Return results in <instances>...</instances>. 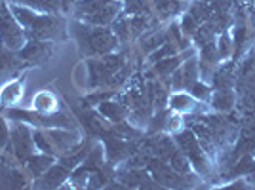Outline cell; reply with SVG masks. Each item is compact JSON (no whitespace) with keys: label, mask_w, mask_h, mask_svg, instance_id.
Instances as JSON below:
<instances>
[{"label":"cell","mask_w":255,"mask_h":190,"mask_svg":"<svg viewBox=\"0 0 255 190\" xmlns=\"http://www.w3.org/2000/svg\"><path fill=\"white\" fill-rule=\"evenodd\" d=\"M76 36L80 48L84 50L86 55H105L117 48V36L107 29H88V27H78Z\"/></svg>","instance_id":"cell-1"},{"label":"cell","mask_w":255,"mask_h":190,"mask_svg":"<svg viewBox=\"0 0 255 190\" xmlns=\"http://www.w3.org/2000/svg\"><path fill=\"white\" fill-rule=\"evenodd\" d=\"M13 13L17 15V19L23 27L27 29L31 38L36 40H48L52 38L55 31H57V21L50 17V15H34L31 11L23 10V8H13Z\"/></svg>","instance_id":"cell-2"},{"label":"cell","mask_w":255,"mask_h":190,"mask_svg":"<svg viewBox=\"0 0 255 190\" xmlns=\"http://www.w3.org/2000/svg\"><path fill=\"white\" fill-rule=\"evenodd\" d=\"M175 143L179 145L183 154L189 158V162L198 171H206L208 169V160H206V154H204V148L194 131H181V133H177L175 135Z\"/></svg>","instance_id":"cell-3"},{"label":"cell","mask_w":255,"mask_h":190,"mask_svg":"<svg viewBox=\"0 0 255 190\" xmlns=\"http://www.w3.org/2000/svg\"><path fill=\"white\" fill-rule=\"evenodd\" d=\"M88 67H90L92 86L109 84L111 78H113V74L120 71L122 59H120V55H105L101 59H90Z\"/></svg>","instance_id":"cell-4"},{"label":"cell","mask_w":255,"mask_h":190,"mask_svg":"<svg viewBox=\"0 0 255 190\" xmlns=\"http://www.w3.org/2000/svg\"><path fill=\"white\" fill-rule=\"evenodd\" d=\"M0 34H2V40L4 44L15 50V48H21L23 44V34L17 27V23L13 21L11 13L6 10V6L0 4Z\"/></svg>","instance_id":"cell-5"},{"label":"cell","mask_w":255,"mask_h":190,"mask_svg":"<svg viewBox=\"0 0 255 190\" xmlns=\"http://www.w3.org/2000/svg\"><path fill=\"white\" fill-rule=\"evenodd\" d=\"M149 169L152 177L156 179V183L164 185V187H177L181 183V173H177L171 166H166L160 160H150Z\"/></svg>","instance_id":"cell-6"},{"label":"cell","mask_w":255,"mask_h":190,"mask_svg":"<svg viewBox=\"0 0 255 190\" xmlns=\"http://www.w3.org/2000/svg\"><path fill=\"white\" fill-rule=\"evenodd\" d=\"M118 8H120L118 2H109L105 8H101V10L96 11V13H92V15H86L82 19L88 23H92V25H97V27H103V25H109V23L117 17Z\"/></svg>","instance_id":"cell-7"},{"label":"cell","mask_w":255,"mask_h":190,"mask_svg":"<svg viewBox=\"0 0 255 190\" xmlns=\"http://www.w3.org/2000/svg\"><path fill=\"white\" fill-rule=\"evenodd\" d=\"M52 55V44L50 42H31L21 50L23 59L29 61H44Z\"/></svg>","instance_id":"cell-8"},{"label":"cell","mask_w":255,"mask_h":190,"mask_svg":"<svg viewBox=\"0 0 255 190\" xmlns=\"http://www.w3.org/2000/svg\"><path fill=\"white\" fill-rule=\"evenodd\" d=\"M13 145L17 148V156L19 158H29V154L32 152V143L27 127H17L13 131Z\"/></svg>","instance_id":"cell-9"},{"label":"cell","mask_w":255,"mask_h":190,"mask_svg":"<svg viewBox=\"0 0 255 190\" xmlns=\"http://www.w3.org/2000/svg\"><path fill=\"white\" fill-rule=\"evenodd\" d=\"M173 82L177 88H191L194 84V78H196V63L194 61H189V63H185L183 69H175L173 71Z\"/></svg>","instance_id":"cell-10"},{"label":"cell","mask_w":255,"mask_h":190,"mask_svg":"<svg viewBox=\"0 0 255 190\" xmlns=\"http://www.w3.org/2000/svg\"><path fill=\"white\" fill-rule=\"evenodd\" d=\"M234 105V94L229 90V88H219L217 94L213 95V108L221 110V112H227L231 110Z\"/></svg>","instance_id":"cell-11"},{"label":"cell","mask_w":255,"mask_h":190,"mask_svg":"<svg viewBox=\"0 0 255 190\" xmlns=\"http://www.w3.org/2000/svg\"><path fill=\"white\" fill-rule=\"evenodd\" d=\"M149 150L150 152H154L158 158H166V156H171V152L175 150V147H173L171 139L160 135V137L152 139V141L149 143Z\"/></svg>","instance_id":"cell-12"},{"label":"cell","mask_w":255,"mask_h":190,"mask_svg":"<svg viewBox=\"0 0 255 190\" xmlns=\"http://www.w3.org/2000/svg\"><path fill=\"white\" fill-rule=\"evenodd\" d=\"M109 2H113V0H78L76 11H78L80 17H86V15H92L101 8H105Z\"/></svg>","instance_id":"cell-13"},{"label":"cell","mask_w":255,"mask_h":190,"mask_svg":"<svg viewBox=\"0 0 255 190\" xmlns=\"http://www.w3.org/2000/svg\"><path fill=\"white\" fill-rule=\"evenodd\" d=\"M99 112L109 118V120H113V122H120L122 118L126 116V108L122 105H118V103H113V101L103 103L99 106Z\"/></svg>","instance_id":"cell-14"},{"label":"cell","mask_w":255,"mask_h":190,"mask_svg":"<svg viewBox=\"0 0 255 190\" xmlns=\"http://www.w3.org/2000/svg\"><path fill=\"white\" fill-rule=\"evenodd\" d=\"M170 105H171V108L177 110V112H189V110L194 108V99H192L189 94H175V95H171Z\"/></svg>","instance_id":"cell-15"},{"label":"cell","mask_w":255,"mask_h":190,"mask_svg":"<svg viewBox=\"0 0 255 190\" xmlns=\"http://www.w3.org/2000/svg\"><path fill=\"white\" fill-rule=\"evenodd\" d=\"M156 11H158L160 17H171V15L181 11V0H158Z\"/></svg>","instance_id":"cell-16"},{"label":"cell","mask_w":255,"mask_h":190,"mask_svg":"<svg viewBox=\"0 0 255 190\" xmlns=\"http://www.w3.org/2000/svg\"><path fill=\"white\" fill-rule=\"evenodd\" d=\"M170 166L177 173H187L191 169V164H189V158L183 154V150H173L170 156Z\"/></svg>","instance_id":"cell-17"},{"label":"cell","mask_w":255,"mask_h":190,"mask_svg":"<svg viewBox=\"0 0 255 190\" xmlns=\"http://www.w3.org/2000/svg\"><path fill=\"white\" fill-rule=\"evenodd\" d=\"M65 179H67L65 169L61 168V166H55V168L48 169V173L44 175V185H46V187H57V185H61Z\"/></svg>","instance_id":"cell-18"},{"label":"cell","mask_w":255,"mask_h":190,"mask_svg":"<svg viewBox=\"0 0 255 190\" xmlns=\"http://www.w3.org/2000/svg\"><path fill=\"white\" fill-rule=\"evenodd\" d=\"M181 63L179 57H166V59H160V61H156V67H154V71L158 74H170L173 73L175 69H177V65Z\"/></svg>","instance_id":"cell-19"},{"label":"cell","mask_w":255,"mask_h":190,"mask_svg":"<svg viewBox=\"0 0 255 190\" xmlns=\"http://www.w3.org/2000/svg\"><path fill=\"white\" fill-rule=\"evenodd\" d=\"M50 164H52V158H48V156H36V158L29 160V168L34 175H40L44 169L50 168Z\"/></svg>","instance_id":"cell-20"},{"label":"cell","mask_w":255,"mask_h":190,"mask_svg":"<svg viewBox=\"0 0 255 190\" xmlns=\"http://www.w3.org/2000/svg\"><path fill=\"white\" fill-rule=\"evenodd\" d=\"M175 53V46H173V42H168V44H164L160 50H156V52L152 53V61H160V59H166V57H171Z\"/></svg>","instance_id":"cell-21"},{"label":"cell","mask_w":255,"mask_h":190,"mask_svg":"<svg viewBox=\"0 0 255 190\" xmlns=\"http://www.w3.org/2000/svg\"><path fill=\"white\" fill-rule=\"evenodd\" d=\"M212 38H213V29H212V25H202L198 31H196V40H198V44H208V42H212Z\"/></svg>","instance_id":"cell-22"},{"label":"cell","mask_w":255,"mask_h":190,"mask_svg":"<svg viewBox=\"0 0 255 190\" xmlns=\"http://www.w3.org/2000/svg\"><path fill=\"white\" fill-rule=\"evenodd\" d=\"M13 67V57L8 52L0 50V74H4L6 71H10Z\"/></svg>","instance_id":"cell-23"},{"label":"cell","mask_w":255,"mask_h":190,"mask_svg":"<svg viewBox=\"0 0 255 190\" xmlns=\"http://www.w3.org/2000/svg\"><path fill=\"white\" fill-rule=\"evenodd\" d=\"M126 181L129 185H145L149 181V175H145L143 171H133V173L126 175Z\"/></svg>","instance_id":"cell-24"},{"label":"cell","mask_w":255,"mask_h":190,"mask_svg":"<svg viewBox=\"0 0 255 190\" xmlns=\"http://www.w3.org/2000/svg\"><path fill=\"white\" fill-rule=\"evenodd\" d=\"M164 40H166V36H164V34H154V36H150L149 38V42L143 44V48H145V52H152L154 48L162 46Z\"/></svg>","instance_id":"cell-25"},{"label":"cell","mask_w":255,"mask_h":190,"mask_svg":"<svg viewBox=\"0 0 255 190\" xmlns=\"http://www.w3.org/2000/svg\"><path fill=\"white\" fill-rule=\"evenodd\" d=\"M191 92H192V95L196 97V99H206L208 95H210V88L208 86H202V84H194L191 86Z\"/></svg>","instance_id":"cell-26"},{"label":"cell","mask_w":255,"mask_h":190,"mask_svg":"<svg viewBox=\"0 0 255 190\" xmlns=\"http://www.w3.org/2000/svg\"><path fill=\"white\" fill-rule=\"evenodd\" d=\"M196 19H194V17H192L191 13H189V15H187V17H185V19H183V31L185 32H189V34H192V32H196Z\"/></svg>","instance_id":"cell-27"},{"label":"cell","mask_w":255,"mask_h":190,"mask_svg":"<svg viewBox=\"0 0 255 190\" xmlns=\"http://www.w3.org/2000/svg\"><path fill=\"white\" fill-rule=\"evenodd\" d=\"M244 105L250 108V110H255V88H250L244 95Z\"/></svg>","instance_id":"cell-28"},{"label":"cell","mask_w":255,"mask_h":190,"mask_svg":"<svg viewBox=\"0 0 255 190\" xmlns=\"http://www.w3.org/2000/svg\"><path fill=\"white\" fill-rule=\"evenodd\" d=\"M23 4H29L31 8H38V10H48L50 8V4L48 2H44V0H19Z\"/></svg>","instance_id":"cell-29"},{"label":"cell","mask_w":255,"mask_h":190,"mask_svg":"<svg viewBox=\"0 0 255 190\" xmlns=\"http://www.w3.org/2000/svg\"><path fill=\"white\" fill-rule=\"evenodd\" d=\"M179 124H181L179 116H171V118H168L166 129H168V131H177V129H179Z\"/></svg>","instance_id":"cell-30"},{"label":"cell","mask_w":255,"mask_h":190,"mask_svg":"<svg viewBox=\"0 0 255 190\" xmlns=\"http://www.w3.org/2000/svg\"><path fill=\"white\" fill-rule=\"evenodd\" d=\"M6 139H8V127H6V124L0 118V147L6 145Z\"/></svg>","instance_id":"cell-31"},{"label":"cell","mask_w":255,"mask_h":190,"mask_svg":"<svg viewBox=\"0 0 255 190\" xmlns=\"http://www.w3.org/2000/svg\"><path fill=\"white\" fill-rule=\"evenodd\" d=\"M34 141H36V143H38V147L42 148L44 152H52V147H50V145H48V143H46V139H44L42 135H40V133H38V135H36V137H34Z\"/></svg>","instance_id":"cell-32"},{"label":"cell","mask_w":255,"mask_h":190,"mask_svg":"<svg viewBox=\"0 0 255 190\" xmlns=\"http://www.w3.org/2000/svg\"><path fill=\"white\" fill-rule=\"evenodd\" d=\"M63 2V8H69V6H73V4H76L78 0H61Z\"/></svg>","instance_id":"cell-33"},{"label":"cell","mask_w":255,"mask_h":190,"mask_svg":"<svg viewBox=\"0 0 255 190\" xmlns=\"http://www.w3.org/2000/svg\"><path fill=\"white\" fill-rule=\"evenodd\" d=\"M61 0H48V4H52V6H57Z\"/></svg>","instance_id":"cell-34"},{"label":"cell","mask_w":255,"mask_h":190,"mask_svg":"<svg viewBox=\"0 0 255 190\" xmlns=\"http://www.w3.org/2000/svg\"><path fill=\"white\" fill-rule=\"evenodd\" d=\"M254 177H255V166H254Z\"/></svg>","instance_id":"cell-35"}]
</instances>
